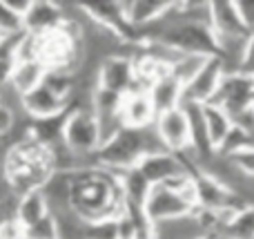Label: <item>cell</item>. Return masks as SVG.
Instances as JSON below:
<instances>
[{"instance_id": "1", "label": "cell", "mask_w": 254, "mask_h": 239, "mask_svg": "<svg viewBox=\"0 0 254 239\" xmlns=\"http://www.w3.org/2000/svg\"><path fill=\"white\" fill-rule=\"evenodd\" d=\"M71 210L85 222L119 219L125 213V197L119 174L103 168H85L74 172Z\"/></svg>"}, {"instance_id": "2", "label": "cell", "mask_w": 254, "mask_h": 239, "mask_svg": "<svg viewBox=\"0 0 254 239\" xmlns=\"http://www.w3.org/2000/svg\"><path fill=\"white\" fill-rule=\"evenodd\" d=\"M2 161L9 186L16 197L31 190H40L45 181L56 172L49 150L38 146L34 139H22L18 143H11L4 152Z\"/></svg>"}, {"instance_id": "3", "label": "cell", "mask_w": 254, "mask_h": 239, "mask_svg": "<svg viewBox=\"0 0 254 239\" xmlns=\"http://www.w3.org/2000/svg\"><path fill=\"white\" fill-rule=\"evenodd\" d=\"M63 141L71 150V155L78 159V170L96 168L94 157L103 146V134L101 123H98L92 107H71L65 123Z\"/></svg>"}, {"instance_id": "4", "label": "cell", "mask_w": 254, "mask_h": 239, "mask_svg": "<svg viewBox=\"0 0 254 239\" xmlns=\"http://www.w3.org/2000/svg\"><path fill=\"white\" fill-rule=\"evenodd\" d=\"M145 155H147V130L123 128L110 141L103 143L94 157V163L96 168L121 174L136 168Z\"/></svg>"}, {"instance_id": "5", "label": "cell", "mask_w": 254, "mask_h": 239, "mask_svg": "<svg viewBox=\"0 0 254 239\" xmlns=\"http://www.w3.org/2000/svg\"><path fill=\"white\" fill-rule=\"evenodd\" d=\"M170 47L179 49L181 54H196V56H219L214 31L210 25H196V22L179 20L176 18V2L172 11L167 13V27L161 38Z\"/></svg>"}, {"instance_id": "6", "label": "cell", "mask_w": 254, "mask_h": 239, "mask_svg": "<svg viewBox=\"0 0 254 239\" xmlns=\"http://www.w3.org/2000/svg\"><path fill=\"white\" fill-rule=\"evenodd\" d=\"M154 132L158 134L163 148L172 155H183L192 148V132H190V121L183 107L161 112L154 121Z\"/></svg>"}, {"instance_id": "7", "label": "cell", "mask_w": 254, "mask_h": 239, "mask_svg": "<svg viewBox=\"0 0 254 239\" xmlns=\"http://www.w3.org/2000/svg\"><path fill=\"white\" fill-rule=\"evenodd\" d=\"M145 215L156 226L163 222H174L183 219L194 213V208L181 197V192H174L165 186H152L147 199H145Z\"/></svg>"}, {"instance_id": "8", "label": "cell", "mask_w": 254, "mask_h": 239, "mask_svg": "<svg viewBox=\"0 0 254 239\" xmlns=\"http://www.w3.org/2000/svg\"><path fill=\"white\" fill-rule=\"evenodd\" d=\"M212 103L221 105L230 116L239 114L243 110H250L254 103V76L241 74V72L225 74Z\"/></svg>"}, {"instance_id": "9", "label": "cell", "mask_w": 254, "mask_h": 239, "mask_svg": "<svg viewBox=\"0 0 254 239\" xmlns=\"http://www.w3.org/2000/svg\"><path fill=\"white\" fill-rule=\"evenodd\" d=\"M225 76V63L221 56H210L203 70L185 85L183 89V103H198L205 105L212 103L221 87V80Z\"/></svg>"}, {"instance_id": "10", "label": "cell", "mask_w": 254, "mask_h": 239, "mask_svg": "<svg viewBox=\"0 0 254 239\" xmlns=\"http://www.w3.org/2000/svg\"><path fill=\"white\" fill-rule=\"evenodd\" d=\"M136 83V63L129 54H114L105 58L98 70V87L116 94H129Z\"/></svg>"}, {"instance_id": "11", "label": "cell", "mask_w": 254, "mask_h": 239, "mask_svg": "<svg viewBox=\"0 0 254 239\" xmlns=\"http://www.w3.org/2000/svg\"><path fill=\"white\" fill-rule=\"evenodd\" d=\"M210 27L214 38H246L252 34L243 25L234 0H210Z\"/></svg>"}, {"instance_id": "12", "label": "cell", "mask_w": 254, "mask_h": 239, "mask_svg": "<svg viewBox=\"0 0 254 239\" xmlns=\"http://www.w3.org/2000/svg\"><path fill=\"white\" fill-rule=\"evenodd\" d=\"M136 168L140 170V174H143L152 186H163V183H167L170 179L188 172V168H185L183 161L179 159V155H172V152H167V150L147 152Z\"/></svg>"}, {"instance_id": "13", "label": "cell", "mask_w": 254, "mask_h": 239, "mask_svg": "<svg viewBox=\"0 0 254 239\" xmlns=\"http://www.w3.org/2000/svg\"><path fill=\"white\" fill-rule=\"evenodd\" d=\"M65 25L63 4L56 0H34L29 13L25 16V31L36 36H47Z\"/></svg>"}, {"instance_id": "14", "label": "cell", "mask_w": 254, "mask_h": 239, "mask_svg": "<svg viewBox=\"0 0 254 239\" xmlns=\"http://www.w3.org/2000/svg\"><path fill=\"white\" fill-rule=\"evenodd\" d=\"M67 110H71V101L58 96L47 85H40V87L31 89L29 94L22 96V112H25L31 121L49 119V116L63 114V112H67Z\"/></svg>"}, {"instance_id": "15", "label": "cell", "mask_w": 254, "mask_h": 239, "mask_svg": "<svg viewBox=\"0 0 254 239\" xmlns=\"http://www.w3.org/2000/svg\"><path fill=\"white\" fill-rule=\"evenodd\" d=\"M176 0H123L125 20L138 34L147 25L165 18L172 11Z\"/></svg>"}, {"instance_id": "16", "label": "cell", "mask_w": 254, "mask_h": 239, "mask_svg": "<svg viewBox=\"0 0 254 239\" xmlns=\"http://www.w3.org/2000/svg\"><path fill=\"white\" fill-rule=\"evenodd\" d=\"M121 116H123L125 128L147 130L154 125L158 112H156V107H154L147 92H129V94H125V98H123Z\"/></svg>"}, {"instance_id": "17", "label": "cell", "mask_w": 254, "mask_h": 239, "mask_svg": "<svg viewBox=\"0 0 254 239\" xmlns=\"http://www.w3.org/2000/svg\"><path fill=\"white\" fill-rule=\"evenodd\" d=\"M71 183H74V172H54L40 188L52 215L71 208Z\"/></svg>"}, {"instance_id": "18", "label": "cell", "mask_w": 254, "mask_h": 239, "mask_svg": "<svg viewBox=\"0 0 254 239\" xmlns=\"http://www.w3.org/2000/svg\"><path fill=\"white\" fill-rule=\"evenodd\" d=\"M183 83L179 79L172 76V72L163 79H158L156 83L149 87V98H152L154 107L156 112H167V110H174V107H181L183 103Z\"/></svg>"}, {"instance_id": "19", "label": "cell", "mask_w": 254, "mask_h": 239, "mask_svg": "<svg viewBox=\"0 0 254 239\" xmlns=\"http://www.w3.org/2000/svg\"><path fill=\"white\" fill-rule=\"evenodd\" d=\"M67 116H69V110L63 112V114L49 116V119H38L31 121L29 125V139H34L38 146H43L45 150L63 143V134H65V123Z\"/></svg>"}, {"instance_id": "20", "label": "cell", "mask_w": 254, "mask_h": 239, "mask_svg": "<svg viewBox=\"0 0 254 239\" xmlns=\"http://www.w3.org/2000/svg\"><path fill=\"white\" fill-rule=\"evenodd\" d=\"M45 76H47V67H45L43 61H18L16 65H13L9 85H11L20 96H25L31 89L43 85Z\"/></svg>"}, {"instance_id": "21", "label": "cell", "mask_w": 254, "mask_h": 239, "mask_svg": "<svg viewBox=\"0 0 254 239\" xmlns=\"http://www.w3.org/2000/svg\"><path fill=\"white\" fill-rule=\"evenodd\" d=\"M203 119H205L207 137H210L212 148H214V152H219V148L223 146V141L228 139V134L234 128L232 116L221 105H216V103H205L203 105Z\"/></svg>"}, {"instance_id": "22", "label": "cell", "mask_w": 254, "mask_h": 239, "mask_svg": "<svg viewBox=\"0 0 254 239\" xmlns=\"http://www.w3.org/2000/svg\"><path fill=\"white\" fill-rule=\"evenodd\" d=\"M52 215L49 210V204L45 199L43 190H31V192H25V195L18 197V206H16V217L25 224L27 228L34 226L36 222H40L43 217Z\"/></svg>"}, {"instance_id": "23", "label": "cell", "mask_w": 254, "mask_h": 239, "mask_svg": "<svg viewBox=\"0 0 254 239\" xmlns=\"http://www.w3.org/2000/svg\"><path fill=\"white\" fill-rule=\"evenodd\" d=\"M119 181H121V190H123L125 201L136 206H145V199H147L149 190H152V183L140 174L138 168H131L127 172L119 174Z\"/></svg>"}, {"instance_id": "24", "label": "cell", "mask_w": 254, "mask_h": 239, "mask_svg": "<svg viewBox=\"0 0 254 239\" xmlns=\"http://www.w3.org/2000/svg\"><path fill=\"white\" fill-rule=\"evenodd\" d=\"M225 235L230 239H254V206L252 204H246L243 208H239V213L234 215Z\"/></svg>"}, {"instance_id": "25", "label": "cell", "mask_w": 254, "mask_h": 239, "mask_svg": "<svg viewBox=\"0 0 254 239\" xmlns=\"http://www.w3.org/2000/svg\"><path fill=\"white\" fill-rule=\"evenodd\" d=\"M207 63V56H196V54H183L179 61L172 65V76L179 79L183 83V87L203 70V65Z\"/></svg>"}, {"instance_id": "26", "label": "cell", "mask_w": 254, "mask_h": 239, "mask_svg": "<svg viewBox=\"0 0 254 239\" xmlns=\"http://www.w3.org/2000/svg\"><path fill=\"white\" fill-rule=\"evenodd\" d=\"M248 146H252V137L246 132V130H241V128H237L234 125L232 128V132L228 134V139L223 141V146L219 148V152L216 155H221V157H234L237 152H241L243 148H248Z\"/></svg>"}, {"instance_id": "27", "label": "cell", "mask_w": 254, "mask_h": 239, "mask_svg": "<svg viewBox=\"0 0 254 239\" xmlns=\"http://www.w3.org/2000/svg\"><path fill=\"white\" fill-rule=\"evenodd\" d=\"M85 237L87 239H119V219H98V222H87Z\"/></svg>"}, {"instance_id": "28", "label": "cell", "mask_w": 254, "mask_h": 239, "mask_svg": "<svg viewBox=\"0 0 254 239\" xmlns=\"http://www.w3.org/2000/svg\"><path fill=\"white\" fill-rule=\"evenodd\" d=\"M27 239H61V231L54 215H47L40 222H36L34 226L27 228Z\"/></svg>"}, {"instance_id": "29", "label": "cell", "mask_w": 254, "mask_h": 239, "mask_svg": "<svg viewBox=\"0 0 254 239\" xmlns=\"http://www.w3.org/2000/svg\"><path fill=\"white\" fill-rule=\"evenodd\" d=\"M22 38H25V31H20V34H0V61L16 63Z\"/></svg>"}, {"instance_id": "30", "label": "cell", "mask_w": 254, "mask_h": 239, "mask_svg": "<svg viewBox=\"0 0 254 239\" xmlns=\"http://www.w3.org/2000/svg\"><path fill=\"white\" fill-rule=\"evenodd\" d=\"M25 31V18L7 7L4 0H0V34H20Z\"/></svg>"}, {"instance_id": "31", "label": "cell", "mask_w": 254, "mask_h": 239, "mask_svg": "<svg viewBox=\"0 0 254 239\" xmlns=\"http://www.w3.org/2000/svg\"><path fill=\"white\" fill-rule=\"evenodd\" d=\"M0 239H27V226L18 217H7L0 222Z\"/></svg>"}, {"instance_id": "32", "label": "cell", "mask_w": 254, "mask_h": 239, "mask_svg": "<svg viewBox=\"0 0 254 239\" xmlns=\"http://www.w3.org/2000/svg\"><path fill=\"white\" fill-rule=\"evenodd\" d=\"M232 163L237 165V170L246 177H254V146L243 148L241 152H237L234 157H230Z\"/></svg>"}, {"instance_id": "33", "label": "cell", "mask_w": 254, "mask_h": 239, "mask_svg": "<svg viewBox=\"0 0 254 239\" xmlns=\"http://www.w3.org/2000/svg\"><path fill=\"white\" fill-rule=\"evenodd\" d=\"M16 121H18V114L9 107L0 105V139H7L9 134L13 132L16 128Z\"/></svg>"}, {"instance_id": "34", "label": "cell", "mask_w": 254, "mask_h": 239, "mask_svg": "<svg viewBox=\"0 0 254 239\" xmlns=\"http://www.w3.org/2000/svg\"><path fill=\"white\" fill-rule=\"evenodd\" d=\"M239 72L241 74H248V76H254V31L248 38V45H246V52H243V58H241V65H239Z\"/></svg>"}, {"instance_id": "35", "label": "cell", "mask_w": 254, "mask_h": 239, "mask_svg": "<svg viewBox=\"0 0 254 239\" xmlns=\"http://www.w3.org/2000/svg\"><path fill=\"white\" fill-rule=\"evenodd\" d=\"M239 9V16H241L243 25L250 31H254V0H234Z\"/></svg>"}, {"instance_id": "36", "label": "cell", "mask_w": 254, "mask_h": 239, "mask_svg": "<svg viewBox=\"0 0 254 239\" xmlns=\"http://www.w3.org/2000/svg\"><path fill=\"white\" fill-rule=\"evenodd\" d=\"M11 186H9V179H7V172H4V161L0 159V204L7 201L11 197Z\"/></svg>"}, {"instance_id": "37", "label": "cell", "mask_w": 254, "mask_h": 239, "mask_svg": "<svg viewBox=\"0 0 254 239\" xmlns=\"http://www.w3.org/2000/svg\"><path fill=\"white\" fill-rule=\"evenodd\" d=\"M4 2H7V7L11 9V11H16L18 16L25 18L27 13H29L31 2H34V0H4Z\"/></svg>"}, {"instance_id": "38", "label": "cell", "mask_w": 254, "mask_h": 239, "mask_svg": "<svg viewBox=\"0 0 254 239\" xmlns=\"http://www.w3.org/2000/svg\"><path fill=\"white\" fill-rule=\"evenodd\" d=\"M13 65H16V63H2V61H0V89L7 87L9 80H11Z\"/></svg>"}, {"instance_id": "39", "label": "cell", "mask_w": 254, "mask_h": 239, "mask_svg": "<svg viewBox=\"0 0 254 239\" xmlns=\"http://www.w3.org/2000/svg\"><path fill=\"white\" fill-rule=\"evenodd\" d=\"M252 112H254V103H252Z\"/></svg>"}]
</instances>
